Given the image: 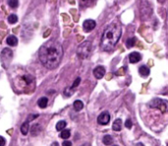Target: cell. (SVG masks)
Returning a JSON list of instances; mask_svg holds the SVG:
<instances>
[{
	"label": "cell",
	"instance_id": "4fadbf2b",
	"mask_svg": "<svg viewBox=\"0 0 168 146\" xmlns=\"http://www.w3.org/2000/svg\"><path fill=\"white\" fill-rule=\"evenodd\" d=\"M47 104H48V99L46 98V97H42V98H39V101H37V105H39V107L42 109L46 108Z\"/></svg>",
	"mask_w": 168,
	"mask_h": 146
},
{
	"label": "cell",
	"instance_id": "ba28073f",
	"mask_svg": "<svg viewBox=\"0 0 168 146\" xmlns=\"http://www.w3.org/2000/svg\"><path fill=\"white\" fill-rule=\"evenodd\" d=\"M93 75H95L96 79H101V78H103V76L105 75V68L101 65L96 66L95 68L93 69Z\"/></svg>",
	"mask_w": 168,
	"mask_h": 146
},
{
	"label": "cell",
	"instance_id": "e0dca14e",
	"mask_svg": "<svg viewBox=\"0 0 168 146\" xmlns=\"http://www.w3.org/2000/svg\"><path fill=\"white\" fill-rule=\"evenodd\" d=\"M137 38H131V39H128L127 40V42H126V47L130 48V47H133L137 43Z\"/></svg>",
	"mask_w": 168,
	"mask_h": 146
},
{
	"label": "cell",
	"instance_id": "d4e9b609",
	"mask_svg": "<svg viewBox=\"0 0 168 146\" xmlns=\"http://www.w3.org/2000/svg\"><path fill=\"white\" fill-rule=\"evenodd\" d=\"M5 139L2 136H0V146H5Z\"/></svg>",
	"mask_w": 168,
	"mask_h": 146
},
{
	"label": "cell",
	"instance_id": "6da1fadb",
	"mask_svg": "<svg viewBox=\"0 0 168 146\" xmlns=\"http://www.w3.org/2000/svg\"><path fill=\"white\" fill-rule=\"evenodd\" d=\"M40 62L47 69H55L62 60L63 47L61 44L55 40L47 41L40 47L39 50Z\"/></svg>",
	"mask_w": 168,
	"mask_h": 146
},
{
	"label": "cell",
	"instance_id": "277c9868",
	"mask_svg": "<svg viewBox=\"0 0 168 146\" xmlns=\"http://www.w3.org/2000/svg\"><path fill=\"white\" fill-rule=\"evenodd\" d=\"M1 64L4 67L5 69H7L10 65L11 60L13 58V51L11 50V48L5 47L3 48V50L1 51Z\"/></svg>",
	"mask_w": 168,
	"mask_h": 146
},
{
	"label": "cell",
	"instance_id": "30bf717a",
	"mask_svg": "<svg viewBox=\"0 0 168 146\" xmlns=\"http://www.w3.org/2000/svg\"><path fill=\"white\" fill-rule=\"evenodd\" d=\"M6 43H7V44H8V46H10V47H16L17 44H18V39H17V37H15L14 35L9 36L8 38H7Z\"/></svg>",
	"mask_w": 168,
	"mask_h": 146
},
{
	"label": "cell",
	"instance_id": "7a4b0ae2",
	"mask_svg": "<svg viewBox=\"0 0 168 146\" xmlns=\"http://www.w3.org/2000/svg\"><path fill=\"white\" fill-rule=\"evenodd\" d=\"M122 36V27L119 23H111L104 29L100 47L105 51H110L115 47Z\"/></svg>",
	"mask_w": 168,
	"mask_h": 146
},
{
	"label": "cell",
	"instance_id": "cb8c5ba5",
	"mask_svg": "<svg viewBox=\"0 0 168 146\" xmlns=\"http://www.w3.org/2000/svg\"><path fill=\"white\" fill-rule=\"evenodd\" d=\"M126 69H127L126 67H124V68H122V69H119V70L116 71V73H115V74H116V75H124L125 72H123V71L126 70Z\"/></svg>",
	"mask_w": 168,
	"mask_h": 146
},
{
	"label": "cell",
	"instance_id": "ac0fdd59",
	"mask_svg": "<svg viewBox=\"0 0 168 146\" xmlns=\"http://www.w3.org/2000/svg\"><path fill=\"white\" fill-rule=\"evenodd\" d=\"M102 142L105 145H110L113 143V138L111 135H104L102 138Z\"/></svg>",
	"mask_w": 168,
	"mask_h": 146
},
{
	"label": "cell",
	"instance_id": "8992f818",
	"mask_svg": "<svg viewBox=\"0 0 168 146\" xmlns=\"http://www.w3.org/2000/svg\"><path fill=\"white\" fill-rule=\"evenodd\" d=\"M109 121H110V115L108 112H102L98 118V122L101 125H107V123L109 122Z\"/></svg>",
	"mask_w": 168,
	"mask_h": 146
},
{
	"label": "cell",
	"instance_id": "9a60e30c",
	"mask_svg": "<svg viewBox=\"0 0 168 146\" xmlns=\"http://www.w3.org/2000/svg\"><path fill=\"white\" fill-rule=\"evenodd\" d=\"M29 127H30V125H29V122H24L23 125L21 126V132L24 134V135H27L28 132H29Z\"/></svg>",
	"mask_w": 168,
	"mask_h": 146
},
{
	"label": "cell",
	"instance_id": "9c48e42d",
	"mask_svg": "<svg viewBox=\"0 0 168 146\" xmlns=\"http://www.w3.org/2000/svg\"><path fill=\"white\" fill-rule=\"evenodd\" d=\"M141 59H142V55L141 54H139V52H137V51L131 52L129 54V61L131 63H137V62H139Z\"/></svg>",
	"mask_w": 168,
	"mask_h": 146
},
{
	"label": "cell",
	"instance_id": "5bb4252c",
	"mask_svg": "<svg viewBox=\"0 0 168 146\" xmlns=\"http://www.w3.org/2000/svg\"><path fill=\"white\" fill-rule=\"evenodd\" d=\"M83 108H84V103L82 102V101L77 100V101H75L74 102V109H75V111L76 112H80Z\"/></svg>",
	"mask_w": 168,
	"mask_h": 146
},
{
	"label": "cell",
	"instance_id": "52a82bcc",
	"mask_svg": "<svg viewBox=\"0 0 168 146\" xmlns=\"http://www.w3.org/2000/svg\"><path fill=\"white\" fill-rule=\"evenodd\" d=\"M96 23L95 20H92V19H87L84 21L83 23V28H84V31L85 32H91L92 31L93 29L95 28Z\"/></svg>",
	"mask_w": 168,
	"mask_h": 146
},
{
	"label": "cell",
	"instance_id": "7402d4cb",
	"mask_svg": "<svg viewBox=\"0 0 168 146\" xmlns=\"http://www.w3.org/2000/svg\"><path fill=\"white\" fill-rule=\"evenodd\" d=\"M80 82H81V78H79V77H78L77 79L75 80V82H74V83H73V85H72V87H71V89H75V88H76L77 86L80 84Z\"/></svg>",
	"mask_w": 168,
	"mask_h": 146
},
{
	"label": "cell",
	"instance_id": "3957f363",
	"mask_svg": "<svg viewBox=\"0 0 168 146\" xmlns=\"http://www.w3.org/2000/svg\"><path fill=\"white\" fill-rule=\"evenodd\" d=\"M92 42H89V41H85V42L82 43L77 48L78 57L82 59L88 58L92 52Z\"/></svg>",
	"mask_w": 168,
	"mask_h": 146
},
{
	"label": "cell",
	"instance_id": "ffe728a7",
	"mask_svg": "<svg viewBox=\"0 0 168 146\" xmlns=\"http://www.w3.org/2000/svg\"><path fill=\"white\" fill-rule=\"evenodd\" d=\"M8 22H9L10 24H16L17 22H18V17H17V15H15V14L10 15V16L8 17Z\"/></svg>",
	"mask_w": 168,
	"mask_h": 146
},
{
	"label": "cell",
	"instance_id": "4316f807",
	"mask_svg": "<svg viewBox=\"0 0 168 146\" xmlns=\"http://www.w3.org/2000/svg\"><path fill=\"white\" fill-rule=\"evenodd\" d=\"M51 146H59V145H58L57 142H54V143H52V145H51Z\"/></svg>",
	"mask_w": 168,
	"mask_h": 146
},
{
	"label": "cell",
	"instance_id": "484cf974",
	"mask_svg": "<svg viewBox=\"0 0 168 146\" xmlns=\"http://www.w3.org/2000/svg\"><path fill=\"white\" fill-rule=\"evenodd\" d=\"M62 146H72V143H71V142L68 141V140H65V141L62 143Z\"/></svg>",
	"mask_w": 168,
	"mask_h": 146
},
{
	"label": "cell",
	"instance_id": "f1b7e54d",
	"mask_svg": "<svg viewBox=\"0 0 168 146\" xmlns=\"http://www.w3.org/2000/svg\"><path fill=\"white\" fill-rule=\"evenodd\" d=\"M84 2H87V1H89V0H83Z\"/></svg>",
	"mask_w": 168,
	"mask_h": 146
},
{
	"label": "cell",
	"instance_id": "7c38bea8",
	"mask_svg": "<svg viewBox=\"0 0 168 146\" xmlns=\"http://www.w3.org/2000/svg\"><path fill=\"white\" fill-rule=\"evenodd\" d=\"M112 128L115 131H120L122 128V121L120 118L115 119V122H113V125H112Z\"/></svg>",
	"mask_w": 168,
	"mask_h": 146
},
{
	"label": "cell",
	"instance_id": "d6986e66",
	"mask_svg": "<svg viewBox=\"0 0 168 146\" xmlns=\"http://www.w3.org/2000/svg\"><path fill=\"white\" fill-rule=\"evenodd\" d=\"M61 137L63 138V139H68V138L71 136V131L69 129H63V130H61Z\"/></svg>",
	"mask_w": 168,
	"mask_h": 146
},
{
	"label": "cell",
	"instance_id": "5b68a950",
	"mask_svg": "<svg viewBox=\"0 0 168 146\" xmlns=\"http://www.w3.org/2000/svg\"><path fill=\"white\" fill-rule=\"evenodd\" d=\"M149 107L151 108H154V109H158L160 110V112L162 113H165L167 110V104L165 101H163L161 99H154L149 103Z\"/></svg>",
	"mask_w": 168,
	"mask_h": 146
},
{
	"label": "cell",
	"instance_id": "83f0119b",
	"mask_svg": "<svg viewBox=\"0 0 168 146\" xmlns=\"http://www.w3.org/2000/svg\"><path fill=\"white\" fill-rule=\"evenodd\" d=\"M137 146H143V145H142V144H141V143H140V144H138V145H137Z\"/></svg>",
	"mask_w": 168,
	"mask_h": 146
},
{
	"label": "cell",
	"instance_id": "8fae6325",
	"mask_svg": "<svg viewBox=\"0 0 168 146\" xmlns=\"http://www.w3.org/2000/svg\"><path fill=\"white\" fill-rule=\"evenodd\" d=\"M139 73L142 77H148L149 75V73H151V71H149V68L148 66L143 65L139 68Z\"/></svg>",
	"mask_w": 168,
	"mask_h": 146
},
{
	"label": "cell",
	"instance_id": "603a6c76",
	"mask_svg": "<svg viewBox=\"0 0 168 146\" xmlns=\"http://www.w3.org/2000/svg\"><path fill=\"white\" fill-rule=\"evenodd\" d=\"M132 125H133V122H132V121H131L130 118H128L126 121V122H125V126L127 127V128H131V127H132Z\"/></svg>",
	"mask_w": 168,
	"mask_h": 146
},
{
	"label": "cell",
	"instance_id": "44dd1931",
	"mask_svg": "<svg viewBox=\"0 0 168 146\" xmlns=\"http://www.w3.org/2000/svg\"><path fill=\"white\" fill-rule=\"evenodd\" d=\"M8 4L9 6L11 7V8H17L18 5H19V1L18 0H9L8 1Z\"/></svg>",
	"mask_w": 168,
	"mask_h": 146
},
{
	"label": "cell",
	"instance_id": "f546056e",
	"mask_svg": "<svg viewBox=\"0 0 168 146\" xmlns=\"http://www.w3.org/2000/svg\"><path fill=\"white\" fill-rule=\"evenodd\" d=\"M113 146H117V145H113Z\"/></svg>",
	"mask_w": 168,
	"mask_h": 146
},
{
	"label": "cell",
	"instance_id": "2e32d148",
	"mask_svg": "<svg viewBox=\"0 0 168 146\" xmlns=\"http://www.w3.org/2000/svg\"><path fill=\"white\" fill-rule=\"evenodd\" d=\"M67 125V123L65 121H60V122H57V125H56V130L57 131H61V130H63L66 127Z\"/></svg>",
	"mask_w": 168,
	"mask_h": 146
}]
</instances>
